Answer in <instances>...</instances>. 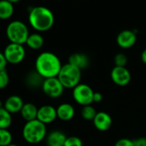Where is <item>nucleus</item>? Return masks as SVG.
Masks as SVG:
<instances>
[{
  "label": "nucleus",
  "mask_w": 146,
  "mask_h": 146,
  "mask_svg": "<svg viewBox=\"0 0 146 146\" xmlns=\"http://www.w3.org/2000/svg\"><path fill=\"white\" fill-rule=\"evenodd\" d=\"M62 64L58 57L51 52H43L35 59V71L44 78L58 77Z\"/></svg>",
  "instance_id": "1"
},
{
  "label": "nucleus",
  "mask_w": 146,
  "mask_h": 146,
  "mask_svg": "<svg viewBox=\"0 0 146 146\" xmlns=\"http://www.w3.org/2000/svg\"><path fill=\"white\" fill-rule=\"evenodd\" d=\"M29 22L31 27L39 32L49 30L54 24V15L52 11L44 6H36L30 10Z\"/></svg>",
  "instance_id": "2"
},
{
  "label": "nucleus",
  "mask_w": 146,
  "mask_h": 146,
  "mask_svg": "<svg viewBox=\"0 0 146 146\" xmlns=\"http://www.w3.org/2000/svg\"><path fill=\"white\" fill-rule=\"evenodd\" d=\"M46 136V126L38 119L26 122L23 128V137L29 143H40Z\"/></svg>",
  "instance_id": "3"
},
{
  "label": "nucleus",
  "mask_w": 146,
  "mask_h": 146,
  "mask_svg": "<svg viewBox=\"0 0 146 146\" xmlns=\"http://www.w3.org/2000/svg\"><path fill=\"white\" fill-rule=\"evenodd\" d=\"M82 70L78 67L66 63L62 65L58 78L64 89H74L80 84Z\"/></svg>",
  "instance_id": "4"
},
{
  "label": "nucleus",
  "mask_w": 146,
  "mask_h": 146,
  "mask_svg": "<svg viewBox=\"0 0 146 146\" xmlns=\"http://www.w3.org/2000/svg\"><path fill=\"white\" fill-rule=\"evenodd\" d=\"M6 35L11 43L23 45L29 36V29L22 21H13L6 28Z\"/></svg>",
  "instance_id": "5"
},
{
  "label": "nucleus",
  "mask_w": 146,
  "mask_h": 146,
  "mask_svg": "<svg viewBox=\"0 0 146 146\" xmlns=\"http://www.w3.org/2000/svg\"><path fill=\"white\" fill-rule=\"evenodd\" d=\"M95 91L93 89L86 84H79L72 90V97L74 101L81 105L87 106L93 103V96Z\"/></svg>",
  "instance_id": "6"
},
{
  "label": "nucleus",
  "mask_w": 146,
  "mask_h": 146,
  "mask_svg": "<svg viewBox=\"0 0 146 146\" xmlns=\"http://www.w3.org/2000/svg\"><path fill=\"white\" fill-rule=\"evenodd\" d=\"M4 54L9 64H18L25 58L26 51L23 45L10 43L5 48Z\"/></svg>",
  "instance_id": "7"
},
{
  "label": "nucleus",
  "mask_w": 146,
  "mask_h": 146,
  "mask_svg": "<svg viewBox=\"0 0 146 146\" xmlns=\"http://www.w3.org/2000/svg\"><path fill=\"white\" fill-rule=\"evenodd\" d=\"M41 89L46 96L53 99L60 97L64 90V87L57 77L44 79Z\"/></svg>",
  "instance_id": "8"
},
{
  "label": "nucleus",
  "mask_w": 146,
  "mask_h": 146,
  "mask_svg": "<svg viewBox=\"0 0 146 146\" xmlns=\"http://www.w3.org/2000/svg\"><path fill=\"white\" fill-rule=\"evenodd\" d=\"M111 79L118 86L124 87L130 84L131 80V72L126 67L114 66L111 70Z\"/></svg>",
  "instance_id": "9"
},
{
  "label": "nucleus",
  "mask_w": 146,
  "mask_h": 146,
  "mask_svg": "<svg viewBox=\"0 0 146 146\" xmlns=\"http://www.w3.org/2000/svg\"><path fill=\"white\" fill-rule=\"evenodd\" d=\"M117 44L123 49H128L132 47L137 41V33L133 30H122L119 33L116 38Z\"/></svg>",
  "instance_id": "10"
},
{
  "label": "nucleus",
  "mask_w": 146,
  "mask_h": 146,
  "mask_svg": "<svg viewBox=\"0 0 146 146\" xmlns=\"http://www.w3.org/2000/svg\"><path fill=\"white\" fill-rule=\"evenodd\" d=\"M57 118V108L52 106L44 105L38 109L37 119L45 125L53 122Z\"/></svg>",
  "instance_id": "11"
},
{
  "label": "nucleus",
  "mask_w": 146,
  "mask_h": 146,
  "mask_svg": "<svg viewBox=\"0 0 146 146\" xmlns=\"http://www.w3.org/2000/svg\"><path fill=\"white\" fill-rule=\"evenodd\" d=\"M93 124L95 127L100 131H106L110 129L113 124L112 117L106 112H97L94 120Z\"/></svg>",
  "instance_id": "12"
},
{
  "label": "nucleus",
  "mask_w": 146,
  "mask_h": 146,
  "mask_svg": "<svg viewBox=\"0 0 146 146\" xmlns=\"http://www.w3.org/2000/svg\"><path fill=\"white\" fill-rule=\"evenodd\" d=\"M23 105H24V102H23V99L19 96L13 95V96H9L6 99L4 108L9 113H11L12 114V113H20Z\"/></svg>",
  "instance_id": "13"
},
{
  "label": "nucleus",
  "mask_w": 146,
  "mask_h": 146,
  "mask_svg": "<svg viewBox=\"0 0 146 146\" xmlns=\"http://www.w3.org/2000/svg\"><path fill=\"white\" fill-rule=\"evenodd\" d=\"M68 63L83 70L90 65V58L85 53L76 52L69 57Z\"/></svg>",
  "instance_id": "14"
},
{
  "label": "nucleus",
  "mask_w": 146,
  "mask_h": 146,
  "mask_svg": "<svg viewBox=\"0 0 146 146\" xmlns=\"http://www.w3.org/2000/svg\"><path fill=\"white\" fill-rule=\"evenodd\" d=\"M75 115V109L70 103H62L57 108L58 119L63 121H69Z\"/></svg>",
  "instance_id": "15"
},
{
  "label": "nucleus",
  "mask_w": 146,
  "mask_h": 146,
  "mask_svg": "<svg viewBox=\"0 0 146 146\" xmlns=\"http://www.w3.org/2000/svg\"><path fill=\"white\" fill-rule=\"evenodd\" d=\"M66 138L67 137L63 131L54 130L46 136V143L48 146H64Z\"/></svg>",
  "instance_id": "16"
},
{
  "label": "nucleus",
  "mask_w": 146,
  "mask_h": 146,
  "mask_svg": "<svg viewBox=\"0 0 146 146\" xmlns=\"http://www.w3.org/2000/svg\"><path fill=\"white\" fill-rule=\"evenodd\" d=\"M38 109L37 107L30 102L24 103L22 110H21V115L24 120L27 122L32 121L35 119H37V114H38Z\"/></svg>",
  "instance_id": "17"
},
{
  "label": "nucleus",
  "mask_w": 146,
  "mask_h": 146,
  "mask_svg": "<svg viewBox=\"0 0 146 146\" xmlns=\"http://www.w3.org/2000/svg\"><path fill=\"white\" fill-rule=\"evenodd\" d=\"M13 13V4L8 1V0H0V19L7 20L12 17Z\"/></svg>",
  "instance_id": "18"
},
{
  "label": "nucleus",
  "mask_w": 146,
  "mask_h": 146,
  "mask_svg": "<svg viewBox=\"0 0 146 146\" xmlns=\"http://www.w3.org/2000/svg\"><path fill=\"white\" fill-rule=\"evenodd\" d=\"M26 44L29 48H31L33 50H38L43 46L44 39H43L42 35H40L38 33L31 34L29 36V38L26 41Z\"/></svg>",
  "instance_id": "19"
},
{
  "label": "nucleus",
  "mask_w": 146,
  "mask_h": 146,
  "mask_svg": "<svg viewBox=\"0 0 146 146\" xmlns=\"http://www.w3.org/2000/svg\"><path fill=\"white\" fill-rule=\"evenodd\" d=\"M43 81H44V78L37 71L29 73L25 79L26 84L30 88H37L39 86H41L43 84Z\"/></svg>",
  "instance_id": "20"
},
{
  "label": "nucleus",
  "mask_w": 146,
  "mask_h": 146,
  "mask_svg": "<svg viewBox=\"0 0 146 146\" xmlns=\"http://www.w3.org/2000/svg\"><path fill=\"white\" fill-rule=\"evenodd\" d=\"M12 123L11 113L5 108H0V129H8Z\"/></svg>",
  "instance_id": "21"
},
{
  "label": "nucleus",
  "mask_w": 146,
  "mask_h": 146,
  "mask_svg": "<svg viewBox=\"0 0 146 146\" xmlns=\"http://www.w3.org/2000/svg\"><path fill=\"white\" fill-rule=\"evenodd\" d=\"M96 113H97L96 110L91 105L84 106L81 110V115H82L83 119L85 120H89V121H90V120L93 121Z\"/></svg>",
  "instance_id": "22"
},
{
  "label": "nucleus",
  "mask_w": 146,
  "mask_h": 146,
  "mask_svg": "<svg viewBox=\"0 0 146 146\" xmlns=\"http://www.w3.org/2000/svg\"><path fill=\"white\" fill-rule=\"evenodd\" d=\"M12 142V135L8 129H0V146H8Z\"/></svg>",
  "instance_id": "23"
},
{
  "label": "nucleus",
  "mask_w": 146,
  "mask_h": 146,
  "mask_svg": "<svg viewBox=\"0 0 146 146\" xmlns=\"http://www.w3.org/2000/svg\"><path fill=\"white\" fill-rule=\"evenodd\" d=\"M83 141L80 137L77 136H70L67 137L64 146H83Z\"/></svg>",
  "instance_id": "24"
},
{
  "label": "nucleus",
  "mask_w": 146,
  "mask_h": 146,
  "mask_svg": "<svg viewBox=\"0 0 146 146\" xmlns=\"http://www.w3.org/2000/svg\"><path fill=\"white\" fill-rule=\"evenodd\" d=\"M114 64L115 66H120V67H125L126 64H127V57L125 53H122V52H119V53H117L115 56H114Z\"/></svg>",
  "instance_id": "25"
},
{
  "label": "nucleus",
  "mask_w": 146,
  "mask_h": 146,
  "mask_svg": "<svg viewBox=\"0 0 146 146\" xmlns=\"http://www.w3.org/2000/svg\"><path fill=\"white\" fill-rule=\"evenodd\" d=\"M10 83V77L6 70H0V90L5 89Z\"/></svg>",
  "instance_id": "26"
},
{
  "label": "nucleus",
  "mask_w": 146,
  "mask_h": 146,
  "mask_svg": "<svg viewBox=\"0 0 146 146\" xmlns=\"http://www.w3.org/2000/svg\"><path fill=\"white\" fill-rule=\"evenodd\" d=\"M114 146H134L133 140L129 139V138H120L119 139Z\"/></svg>",
  "instance_id": "27"
},
{
  "label": "nucleus",
  "mask_w": 146,
  "mask_h": 146,
  "mask_svg": "<svg viewBox=\"0 0 146 146\" xmlns=\"http://www.w3.org/2000/svg\"><path fill=\"white\" fill-rule=\"evenodd\" d=\"M134 146H146V137H140L133 139Z\"/></svg>",
  "instance_id": "28"
},
{
  "label": "nucleus",
  "mask_w": 146,
  "mask_h": 146,
  "mask_svg": "<svg viewBox=\"0 0 146 146\" xmlns=\"http://www.w3.org/2000/svg\"><path fill=\"white\" fill-rule=\"evenodd\" d=\"M7 64H8V62H7V60H6V58L5 57L4 52H0V70H5Z\"/></svg>",
  "instance_id": "29"
},
{
  "label": "nucleus",
  "mask_w": 146,
  "mask_h": 146,
  "mask_svg": "<svg viewBox=\"0 0 146 146\" xmlns=\"http://www.w3.org/2000/svg\"><path fill=\"white\" fill-rule=\"evenodd\" d=\"M103 99L102 95L100 92H95L94 93V96H93V102H101Z\"/></svg>",
  "instance_id": "30"
},
{
  "label": "nucleus",
  "mask_w": 146,
  "mask_h": 146,
  "mask_svg": "<svg viewBox=\"0 0 146 146\" xmlns=\"http://www.w3.org/2000/svg\"><path fill=\"white\" fill-rule=\"evenodd\" d=\"M141 60L144 64H146V49H144L141 53Z\"/></svg>",
  "instance_id": "31"
},
{
  "label": "nucleus",
  "mask_w": 146,
  "mask_h": 146,
  "mask_svg": "<svg viewBox=\"0 0 146 146\" xmlns=\"http://www.w3.org/2000/svg\"><path fill=\"white\" fill-rule=\"evenodd\" d=\"M8 1H10L11 3H17V2H19V1H21V0H8Z\"/></svg>",
  "instance_id": "32"
},
{
  "label": "nucleus",
  "mask_w": 146,
  "mask_h": 146,
  "mask_svg": "<svg viewBox=\"0 0 146 146\" xmlns=\"http://www.w3.org/2000/svg\"><path fill=\"white\" fill-rule=\"evenodd\" d=\"M2 105H3V103H2L1 99H0V108H3V107H2Z\"/></svg>",
  "instance_id": "33"
},
{
  "label": "nucleus",
  "mask_w": 146,
  "mask_h": 146,
  "mask_svg": "<svg viewBox=\"0 0 146 146\" xmlns=\"http://www.w3.org/2000/svg\"><path fill=\"white\" fill-rule=\"evenodd\" d=\"M8 146H18V145H17V144H15V143H11V144L8 145Z\"/></svg>",
  "instance_id": "34"
}]
</instances>
